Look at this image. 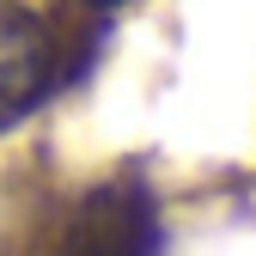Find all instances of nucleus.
Instances as JSON below:
<instances>
[{"instance_id":"f03ea898","label":"nucleus","mask_w":256,"mask_h":256,"mask_svg":"<svg viewBox=\"0 0 256 256\" xmlns=\"http://www.w3.org/2000/svg\"><path fill=\"white\" fill-rule=\"evenodd\" d=\"M49 74H55V61H49V30H43V18L0 0V110H6V116L24 110L49 86Z\"/></svg>"},{"instance_id":"7ed1b4c3","label":"nucleus","mask_w":256,"mask_h":256,"mask_svg":"<svg viewBox=\"0 0 256 256\" xmlns=\"http://www.w3.org/2000/svg\"><path fill=\"white\" fill-rule=\"evenodd\" d=\"M92 6H128V0H92Z\"/></svg>"},{"instance_id":"f257e3e1","label":"nucleus","mask_w":256,"mask_h":256,"mask_svg":"<svg viewBox=\"0 0 256 256\" xmlns=\"http://www.w3.org/2000/svg\"><path fill=\"white\" fill-rule=\"evenodd\" d=\"M49 256H158V214L134 183H110L68 214Z\"/></svg>"}]
</instances>
